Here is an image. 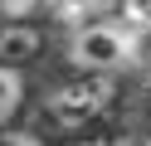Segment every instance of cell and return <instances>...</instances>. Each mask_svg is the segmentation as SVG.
Instances as JSON below:
<instances>
[{
  "mask_svg": "<svg viewBox=\"0 0 151 146\" xmlns=\"http://www.w3.org/2000/svg\"><path fill=\"white\" fill-rule=\"evenodd\" d=\"M112 102V78H98V73H83L78 83H63L49 93V117L59 127H83Z\"/></svg>",
  "mask_w": 151,
  "mask_h": 146,
  "instance_id": "cell-2",
  "label": "cell"
},
{
  "mask_svg": "<svg viewBox=\"0 0 151 146\" xmlns=\"http://www.w3.org/2000/svg\"><path fill=\"white\" fill-rule=\"evenodd\" d=\"M0 146H44L34 132H15V127H0Z\"/></svg>",
  "mask_w": 151,
  "mask_h": 146,
  "instance_id": "cell-5",
  "label": "cell"
},
{
  "mask_svg": "<svg viewBox=\"0 0 151 146\" xmlns=\"http://www.w3.org/2000/svg\"><path fill=\"white\" fill-rule=\"evenodd\" d=\"M137 58V29L117 24V19H98V24H78L68 39V63H78L83 73H117Z\"/></svg>",
  "mask_w": 151,
  "mask_h": 146,
  "instance_id": "cell-1",
  "label": "cell"
},
{
  "mask_svg": "<svg viewBox=\"0 0 151 146\" xmlns=\"http://www.w3.org/2000/svg\"><path fill=\"white\" fill-rule=\"evenodd\" d=\"M20 97H24V78L15 68H0V122L20 107Z\"/></svg>",
  "mask_w": 151,
  "mask_h": 146,
  "instance_id": "cell-4",
  "label": "cell"
},
{
  "mask_svg": "<svg viewBox=\"0 0 151 146\" xmlns=\"http://www.w3.org/2000/svg\"><path fill=\"white\" fill-rule=\"evenodd\" d=\"M39 29L34 24H0V68H15L20 73V63H29L34 54H39Z\"/></svg>",
  "mask_w": 151,
  "mask_h": 146,
  "instance_id": "cell-3",
  "label": "cell"
},
{
  "mask_svg": "<svg viewBox=\"0 0 151 146\" xmlns=\"http://www.w3.org/2000/svg\"><path fill=\"white\" fill-rule=\"evenodd\" d=\"M93 146H127V141H122V136H112V141H93Z\"/></svg>",
  "mask_w": 151,
  "mask_h": 146,
  "instance_id": "cell-6",
  "label": "cell"
},
{
  "mask_svg": "<svg viewBox=\"0 0 151 146\" xmlns=\"http://www.w3.org/2000/svg\"><path fill=\"white\" fill-rule=\"evenodd\" d=\"M146 146H151V141H146Z\"/></svg>",
  "mask_w": 151,
  "mask_h": 146,
  "instance_id": "cell-7",
  "label": "cell"
}]
</instances>
